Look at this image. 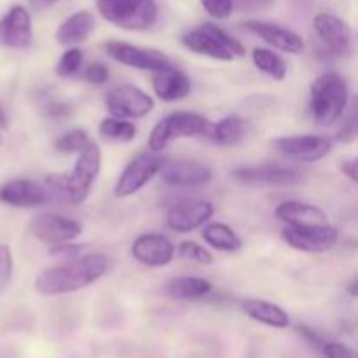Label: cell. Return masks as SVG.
I'll use <instances>...</instances> for the list:
<instances>
[{"label":"cell","instance_id":"obj_15","mask_svg":"<svg viewBox=\"0 0 358 358\" xmlns=\"http://www.w3.org/2000/svg\"><path fill=\"white\" fill-rule=\"evenodd\" d=\"M280 154L297 161H320L331 152V140L317 135L283 136L273 142Z\"/></svg>","mask_w":358,"mask_h":358},{"label":"cell","instance_id":"obj_27","mask_svg":"<svg viewBox=\"0 0 358 358\" xmlns=\"http://www.w3.org/2000/svg\"><path fill=\"white\" fill-rule=\"evenodd\" d=\"M245 133V121L238 115H227L222 121L217 122L212 129H210V136L217 145H234L241 140Z\"/></svg>","mask_w":358,"mask_h":358},{"label":"cell","instance_id":"obj_23","mask_svg":"<svg viewBox=\"0 0 358 358\" xmlns=\"http://www.w3.org/2000/svg\"><path fill=\"white\" fill-rule=\"evenodd\" d=\"M94 28V16L90 10H79L66 17L56 31L59 45H77L86 41Z\"/></svg>","mask_w":358,"mask_h":358},{"label":"cell","instance_id":"obj_39","mask_svg":"<svg viewBox=\"0 0 358 358\" xmlns=\"http://www.w3.org/2000/svg\"><path fill=\"white\" fill-rule=\"evenodd\" d=\"M52 255H62V257H69L73 259L80 254V247H73V245L69 243H62V245H56L55 248L51 250Z\"/></svg>","mask_w":358,"mask_h":358},{"label":"cell","instance_id":"obj_22","mask_svg":"<svg viewBox=\"0 0 358 358\" xmlns=\"http://www.w3.org/2000/svg\"><path fill=\"white\" fill-rule=\"evenodd\" d=\"M276 219L289 226H310V224H325L327 215L318 206L301 201H285L276 208Z\"/></svg>","mask_w":358,"mask_h":358},{"label":"cell","instance_id":"obj_32","mask_svg":"<svg viewBox=\"0 0 358 358\" xmlns=\"http://www.w3.org/2000/svg\"><path fill=\"white\" fill-rule=\"evenodd\" d=\"M178 255L185 261H192V262H198V264H212L213 257L205 247L201 245L194 243V241H182L178 245Z\"/></svg>","mask_w":358,"mask_h":358},{"label":"cell","instance_id":"obj_9","mask_svg":"<svg viewBox=\"0 0 358 358\" xmlns=\"http://www.w3.org/2000/svg\"><path fill=\"white\" fill-rule=\"evenodd\" d=\"M107 108L117 119H138L152 110L154 100L140 87L121 84L108 93Z\"/></svg>","mask_w":358,"mask_h":358},{"label":"cell","instance_id":"obj_43","mask_svg":"<svg viewBox=\"0 0 358 358\" xmlns=\"http://www.w3.org/2000/svg\"><path fill=\"white\" fill-rule=\"evenodd\" d=\"M0 128L2 129L7 128V114H6V110L2 108V105H0Z\"/></svg>","mask_w":358,"mask_h":358},{"label":"cell","instance_id":"obj_20","mask_svg":"<svg viewBox=\"0 0 358 358\" xmlns=\"http://www.w3.org/2000/svg\"><path fill=\"white\" fill-rule=\"evenodd\" d=\"M243 28L250 31V34L261 37L266 44L273 45L275 49H280V51L299 55L304 49L303 38L296 31L289 30V28L278 27V24L273 23H264V21H245Z\"/></svg>","mask_w":358,"mask_h":358},{"label":"cell","instance_id":"obj_41","mask_svg":"<svg viewBox=\"0 0 358 358\" xmlns=\"http://www.w3.org/2000/svg\"><path fill=\"white\" fill-rule=\"evenodd\" d=\"M341 171L346 175V177L350 178V180L357 182L358 175H357V161L355 159L345 161V163H343V166H341Z\"/></svg>","mask_w":358,"mask_h":358},{"label":"cell","instance_id":"obj_25","mask_svg":"<svg viewBox=\"0 0 358 358\" xmlns=\"http://www.w3.org/2000/svg\"><path fill=\"white\" fill-rule=\"evenodd\" d=\"M166 292L173 299H201L212 292V283L205 278H198V276H180V278H173L168 283Z\"/></svg>","mask_w":358,"mask_h":358},{"label":"cell","instance_id":"obj_18","mask_svg":"<svg viewBox=\"0 0 358 358\" xmlns=\"http://www.w3.org/2000/svg\"><path fill=\"white\" fill-rule=\"evenodd\" d=\"M213 215V205L208 201H184L171 206L166 213V224L171 231L189 233L208 222Z\"/></svg>","mask_w":358,"mask_h":358},{"label":"cell","instance_id":"obj_28","mask_svg":"<svg viewBox=\"0 0 358 358\" xmlns=\"http://www.w3.org/2000/svg\"><path fill=\"white\" fill-rule=\"evenodd\" d=\"M252 59L261 72L273 77L275 80H283L287 77V63L278 52L266 48H255L252 52Z\"/></svg>","mask_w":358,"mask_h":358},{"label":"cell","instance_id":"obj_30","mask_svg":"<svg viewBox=\"0 0 358 358\" xmlns=\"http://www.w3.org/2000/svg\"><path fill=\"white\" fill-rule=\"evenodd\" d=\"M87 143H90V136L84 129H72L59 136L55 142V147L59 152H80Z\"/></svg>","mask_w":358,"mask_h":358},{"label":"cell","instance_id":"obj_19","mask_svg":"<svg viewBox=\"0 0 358 358\" xmlns=\"http://www.w3.org/2000/svg\"><path fill=\"white\" fill-rule=\"evenodd\" d=\"M164 184L173 187H196L210 182L212 170L203 163L191 159H178L171 163H164L161 168Z\"/></svg>","mask_w":358,"mask_h":358},{"label":"cell","instance_id":"obj_4","mask_svg":"<svg viewBox=\"0 0 358 358\" xmlns=\"http://www.w3.org/2000/svg\"><path fill=\"white\" fill-rule=\"evenodd\" d=\"M96 7L108 23L124 30H147L157 21L154 0H96Z\"/></svg>","mask_w":358,"mask_h":358},{"label":"cell","instance_id":"obj_11","mask_svg":"<svg viewBox=\"0 0 358 358\" xmlns=\"http://www.w3.org/2000/svg\"><path fill=\"white\" fill-rule=\"evenodd\" d=\"M105 49H107V55L112 59L122 63V65L133 66V69L152 70V72H156V70L171 65L170 58L164 52L157 51V49L140 48V45L126 44V42L119 41L107 42Z\"/></svg>","mask_w":358,"mask_h":358},{"label":"cell","instance_id":"obj_26","mask_svg":"<svg viewBox=\"0 0 358 358\" xmlns=\"http://www.w3.org/2000/svg\"><path fill=\"white\" fill-rule=\"evenodd\" d=\"M203 240L220 252H236L241 248L238 234L226 224H208L203 229Z\"/></svg>","mask_w":358,"mask_h":358},{"label":"cell","instance_id":"obj_8","mask_svg":"<svg viewBox=\"0 0 358 358\" xmlns=\"http://www.w3.org/2000/svg\"><path fill=\"white\" fill-rule=\"evenodd\" d=\"M164 159L157 156V152H145L136 156L119 177L115 185V196L117 198H128L145 187L163 168Z\"/></svg>","mask_w":358,"mask_h":358},{"label":"cell","instance_id":"obj_10","mask_svg":"<svg viewBox=\"0 0 358 358\" xmlns=\"http://www.w3.org/2000/svg\"><path fill=\"white\" fill-rule=\"evenodd\" d=\"M30 229L37 240L49 245L70 243L80 236L83 226L70 217H63L59 213H41L30 224Z\"/></svg>","mask_w":358,"mask_h":358},{"label":"cell","instance_id":"obj_38","mask_svg":"<svg viewBox=\"0 0 358 358\" xmlns=\"http://www.w3.org/2000/svg\"><path fill=\"white\" fill-rule=\"evenodd\" d=\"M355 136H357V121H355V115L352 114L350 121L346 122V124L343 126L341 131L338 133V140L339 142H352V140H355Z\"/></svg>","mask_w":358,"mask_h":358},{"label":"cell","instance_id":"obj_14","mask_svg":"<svg viewBox=\"0 0 358 358\" xmlns=\"http://www.w3.org/2000/svg\"><path fill=\"white\" fill-rule=\"evenodd\" d=\"M234 178L247 185H275V187H292L303 184L304 177L294 168L283 166H250L238 168L233 171Z\"/></svg>","mask_w":358,"mask_h":358},{"label":"cell","instance_id":"obj_12","mask_svg":"<svg viewBox=\"0 0 358 358\" xmlns=\"http://www.w3.org/2000/svg\"><path fill=\"white\" fill-rule=\"evenodd\" d=\"M34 42L30 13L23 6L10 7L0 17V45L7 49H27Z\"/></svg>","mask_w":358,"mask_h":358},{"label":"cell","instance_id":"obj_45","mask_svg":"<svg viewBox=\"0 0 358 358\" xmlns=\"http://www.w3.org/2000/svg\"><path fill=\"white\" fill-rule=\"evenodd\" d=\"M0 142H2V140H0Z\"/></svg>","mask_w":358,"mask_h":358},{"label":"cell","instance_id":"obj_29","mask_svg":"<svg viewBox=\"0 0 358 358\" xmlns=\"http://www.w3.org/2000/svg\"><path fill=\"white\" fill-rule=\"evenodd\" d=\"M98 131H100L101 136H105L108 140H114V142H131L136 135L135 124L117 117L103 119L100 122Z\"/></svg>","mask_w":358,"mask_h":358},{"label":"cell","instance_id":"obj_33","mask_svg":"<svg viewBox=\"0 0 358 358\" xmlns=\"http://www.w3.org/2000/svg\"><path fill=\"white\" fill-rule=\"evenodd\" d=\"M201 6L215 20H227L233 14L234 0H201Z\"/></svg>","mask_w":358,"mask_h":358},{"label":"cell","instance_id":"obj_35","mask_svg":"<svg viewBox=\"0 0 358 358\" xmlns=\"http://www.w3.org/2000/svg\"><path fill=\"white\" fill-rule=\"evenodd\" d=\"M322 352L325 358H357L355 350L341 343H325L322 345Z\"/></svg>","mask_w":358,"mask_h":358},{"label":"cell","instance_id":"obj_40","mask_svg":"<svg viewBox=\"0 0 358 358\" xmlns=\"http://www.w3.org/2000/svg\"><path fill=\"white\" fill-rule=\"evenodd\" d=\"M69 112H70L69 105L62 103V101H52V103L48 107V114L51 115V117H63V115H66Z\"/></svg>","mask_w":358,"mask_h":358},{"label":"cell","instance_id":"obj_42","mask_svg":"<svg viewBox=\"0 0 358 358\" xmlns=\"http://www.w3.org/2000/svg\"><path fill=\"white\" fill-rule=\"evenodd\" d=\"M56 2H59V0H28V3H30L35 10H44L48 9V7L55 6Z\"/></svg>","mask_w":358,"mask_h":358},{"label":"cell","instance_id":"obj_21","mask_svg":"<svg viewBox=\"0 0 358 358\" xmlns=\"http://www.w3.org/2000/svg\"><path fill=\"white\" fill-rule=\"evenodd\" d=\"M152 86L163 101L182 100L191 93V79L173 65L156 70L152 76Z\"/></svg>","mask_w":358,"mask_h":358},{"label":"cell","instance_id":"obj_3","mask_svg":"<svg viewBox=\"0 0 358 358\" xmlns=\"http://www.w3.org/2000/svg\"><path fill=\"white\" fill-rule=\"evenodd\" d=\"M182 44L192 52L220 59V62H231V59L243 58L247 55V49L238 38L231 37L226 30L212 23H205L184 34Z\"/></svg>","mask_w":358,"mask_h":358},{"label":"cell","instance_id":"obj_24","mask_svg":"<svg viewBox=\"0 0 358 358\" xmlns=\"http://www.w3.org/2000/svg\"><path fill=\"white\" fill-rule=\"evenodd\" d=\"M241 308H243V311L252 320L268 325V327L287 329L290 325V318L287 315V311H283L276 304L268 303V301L247 299L241 304Z\"/></svg>","mask_w":358,"mask_h":358},{"label":"cell","instance_id":"obj_7","mask_svg":"<svg viewBox=\"0 0 358 358\" xmlns=\"http://www.w3.org/2000/svg\"><path fill=\"white\" fill-rule=\"evenodd\" d=\"M339 231L334 226L310 224V226H289L283 229V240L292 248L310 254L327 252L338 243Z\"/></svg>","mask_w":358,"mask_h":358},{"label":"cell","instance_id":"obj_1","mask_svg":"<svg viewBox=\"0 0 358 358\" xmlns=\"http://www.w3.org/2000/svg\"><path fill=\"white\" fill-rule=\"evenodd\" d=\"M108 269V257L103 254H91L73 261L72 264L56 266L42 271L34 287L42 296H62L86 289L100 280Z\"/></svg>","mask_w":358,"mask_h":358},{"label":"cell","instance_id":"obj_31","mask_svg":"<svg viewBox=\"0 0 358 358\" xmlns=\"http://www.w3.org/2000/svg\"><path fill=\"white\" fill-rule=\"evenodd\" d=\"M83 66V51L72 48L69 51H65L59 58V62L56 63V73L59 77H72Z\"/></svg>","mask_w":358,"mask_h":358},{"label":"cell","instance_id":"obj_36","mask_svg":"<svg viewBox=\"0 0 358 358\" xmlns=\"http://www.w3.org/2000/svg\"><path fill=\"white\" fill-rule=\"evenodd\" d=\"M108 76H110L108 66L103 63H91L84 72V77L91 84H105L108 80Z\"/></svg>","mask_w":358,"mask_h":358},{"label":"cell","instance_id":"obj_6","mask_svg":"<svg viewBox=\"0 0 358 358\" xmlns=\"http://www.w3.org/2000/svg\"><path fill=\"white\" fill-rule=\"evenodd\" d=\"M101 150L98 143L91 142L80 150L76 166L65 180V194L72 203L79 205L90 196L91 185L100 173Z\"/></svg>","mask_w":358,"mask_h":358},{"label":"cell","instance_id":"obj_5","mask_svg":"<svg viewBox=\"0 0 358 358\" xmlns=\"http://www.w3.org/2000/svg\"><path fill=\"white\" fill-rule=\"evenodd\" d=\"M212 124L208 119L194 112H173L154 126L149 136L150 152H161L171 140L182 136H196L210 133Z\"/></svg>","mask_w":358,"mask_h":358},{"label":"cell","instance_id":"obj_17","mask_svg":"<svg viewBox=\"0 0 358 358\" xmlns=\"http://www.w3.org/2000/svg\"><path fill=\"white\" fill-rule=\"evenodd\" d=\"M131 254L140 264L161 268L173 261L175 247L163 234L150 233L136 238L131 247Z\"/></svg>","mask_w":358,"mask_h":358},{"label":"cell","instance_id":"obj_2","mask_svg":"<svg viewBox=\"0 0 358 358\" xmlns=\"http://www.w3.org/2000/svg\"><path fill=\"white\" fill-rule=\"evenodd\" d=\"M348 84L338 73H322L311 86L310 110L315 121L329 126L338 121L348 105Z\"/></svg>","mask_w":358,"mask_h":358},{"label":"cell","instance_id":"obj_13","mask_svg":"<svg viewBox=\"0 0 358 358\" xmlns=\"http://www.w3.org/2000/svg\"><path fill=\"white\" fill-rule=\"evenodd\" d=\"M313 27L318 37L325 44V48L336 56H348L353 49V34L352 28L346 21L334 14L322 13L315 16Z\"/></svg>","mask_w":358,"mask_h":358},{"label":"cell","instance_id":"obj_44","mask_svg":"<svg viewBox=\"0 0 358 358\" xmlns=\"http://www.w3.org/2000/svg\"><path fill=\"white\" fill-rule=\"evenodd\" d=\"M350 294H352V297H357V280H353L352 285H350Z\"/></svg>","mask_w":358,"mask_h":358},{"label":"cell","instance_id":"obj_16","mask_svg":"<svg viewBox=\"0 0 358 358\" xmlns=\"http://www.w3.org/2000/svg\"><path fill=\"white\" fill-rule=\"evenodd\" d=\"M51 199L49 189L30 178H14L0 185V201L17 208L41 206Z\"/></svg>","mask_w":358,"mask_h":358},{"label":"cell","instance_id":"obj_37","mask_svg":"<svg viewBox=\"0 0 358 358\" xmlns=\"http://www.w3.org/2000/svg\"><path fill=\"white\" fill-rule=\"evenodd\" d=\"M275 0H234V7L241 13H257V10L269 9Z\"/></svg>","mask_w":358,"mask_h":358},{"label":"cell","instance_id":"obj_34","mask_svg":"<svg viewBox=\"0 0 358 358\" xmlns=\"http://www.w3.org/2000/svg\"><path fill=\"white\" fill-rule=\"evenodd\" d=\"M13 252L7 245H0V290L7 287L13 276Z\"/></svg>","mask_w":358,"mask_h":358}]
</instances>
